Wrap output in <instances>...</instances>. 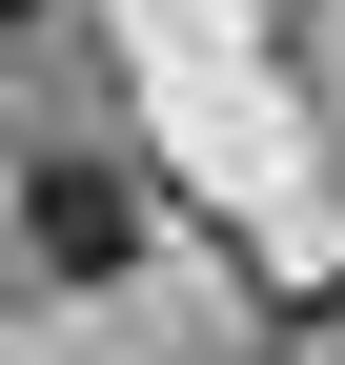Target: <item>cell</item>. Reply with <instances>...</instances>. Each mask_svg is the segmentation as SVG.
I'll use <instances>...</instances> for the list:
<instances>
[{"label": "cell", "instance_id": "1", "mask_svg": "<svg viewBox=\"0 0 345 365\" xmlns=\"http://www.w3.org/2000/svg\"><path fill=\"white\" fill-rule=\"evenodd\" d=\"M21 244H41V264H61V284H122V244H143V182H122V163H81V143H61V163H41V182H21Z\"/></svg>", "mask_w": 345, "mask_h": 365}, {"label": "cell", "instance_id": "2", "mask_svg": "<svg viewBox=\"0 0 345 365\" xmlns=\"http://www.w3.org/2000/svg\"><path fill=\"white\" fill-rule=\"evenodd\" d=\"M21 21H41V0H0V41H21Z\"/></svg>", "mask_w": 345, "mask_h": 365}]
</instances>
